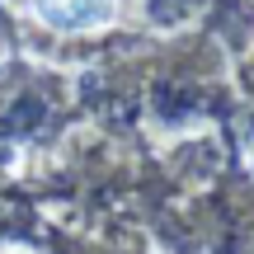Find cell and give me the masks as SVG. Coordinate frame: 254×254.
<instances>
[{"instance_id": "6da1fadb", "label": "cell", "mask_w": 254, "mask_h": 254, "mask_svg": "<svg viewBox=\"0 0 254 254\" xmlns=\"http://www.w3.org/2000/svg\"><path fill=\"white\" fill-rule=\"evenodd\" d=\"M118 9V0H38L43 24L62 28V33H94L104 28Z\"/></svg>"}]
</instances>
